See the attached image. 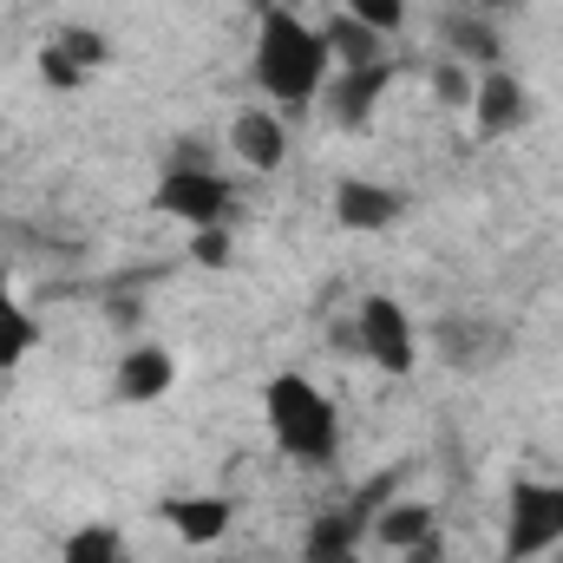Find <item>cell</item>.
Masks as SVG:
<instances>
[{
    "label": "cell",
    "mask_w": 563,
    "mask_h": 563,
    "mask_svg": "<svg viewBox=\"0 0 563 563\" xmlns=\"http://www.w3.org/2000/svg\"><path fill=\"white\" fill-rule=\"evenodd\" d=\"M250 73H256V92L276 106V112H301L321 99L334 59L321 46V26H308L301 13H282L269 7L263 26H256V53H250Z\"/></svg>",
    "instance_id": "obj_1"
},
{
    "label": "cell",
    "mask_w": 563,
    "mask_h": 563,
    "mask_svg": "<svg viewBox=\"0 0 563 563\" xmlns=\"http://www.w3.org/2000/svg\"><path fill=\"white\" fill-rule=\"evenodd\" d=\"M263 420H269L276 445L295 465H308V472L334 465V452H341V413H334V400L308 374H276L263 387Z\"/></svg>",
    "instance_id": "obj_2"
},
{
    "label": "cell",
    "mask_w": 563,
    "mask_h": 563,
    "mask_svg": "<svg viewBox=\"0 0 563 563\" xmlns=\"http://www.w3.org/2000/svg\"><path fill=\"white\" fill-rule=\"evenodd\" d=\"M151 203L190 230H217V223H236V190L217 164H164L157 170V190Z\"/></svg>",
    "instance_id": "obj_3"
},
{
    "label": "cell",
    "mask_w": 563,
    "mask_h": 563,
    "mask_svg": "<svg viewBox=\"0 0 563 563\" xmlns=\"http://www.w3.org/2000/svg\"><path fill=\"white\" fill-rule=\"evenodd\" d=\"M354 354H367L380 374L407 380V374L420 367V328H413L407 301H394V295H361V308H354Z\"/></svg>",
    "instance_id": "obj_4"
},
{
    "label": "cell",
    "mask_w": 563,
    "mask_h": 563,
    "mask_svg": "<svg viewBox=\"0 0 563 563\" xmlns=\"http://www.w3.org/2000/svg\"><path fill=\"white\" fill-rule=\"evenodd\" d=\"M563 544V485L518 478L505 498V563H531Z\"/></svg>",
    "instance_id": "obj_5"
},
{
    "label": "cell",
    "mask_w": 563,
    "mask_h": 563,
    "mask_svg": "<svg viewBox=\"0 0 563 563\" xmlns=\"http://www.w3.org/2000/svg\"><path fill=\"white\" fill-rule=\"evenodd\" d=\"M394 92V59H380V66H354V73H328V86H321V112H328V125H341V132H367L374 125V106Z\"/></svg>",
    "instance_id": "obj_6"
},
{
    "label": "cell",
    "mask_w": 563,
    "mask_h": 563,
    "mask_svg": "<svg viewBox=\"0 0 563 563\" xmlns=\"http://www.w3.org/2000/svg\"><path fill=\"white\" fill-rule=\"evenodd\" d=\"M525 119H531L525 79L511 66L478 73V86H472V125H478V139H511V132H525Z\"/></svg>",
    "instance_id": "obj_7"
},
{
    "label": "cell",
    "mask_w": 563,
    "mask_h": 563,
    "mask_svg": "<svg viewBox=\"0 0 563 563\" xmlns=\"http://www.w3.org/2000/svg\"><path fill=\"white\" fill-rule=\"evenodd\" d=\"M170 387H177V354L157 347V341H132V347L119 354V367H112V394H119L125 407H151V400H164Z\"/></svg>",
    "instance_id": "obj_8"
},
{
    "label": "cell",
    "mask_w": 563,
    "mask_h": 563,
    "mask_svg": "<svg viewBox=\"0 0 563 563\" xmlns=\"http://www.w3.org/2000/svg\"><path fill=\"white\" fill-rule=\"evenodd\" d=\"M400 210H407V197L394 184H374V177H341L334 184V223L354 230V236H374V230L400 223Z\"/></svg>",
    "instance_id": "obj_9"
},
{
    "label": "cell",
    "mask_w": 563,
    "mask_h": 563,
    "mask_svg": "<svg viewBox=\"0 0 563 563\" xmlns=\"http://www.w3.org/2000/svg\"><path fill=\"white\" fill-rule=\"evenodd\" d=\"M230 151H236V164H250V170H282V164H288V125H282V112L243 106V112L230 119Z\"/></svg>",
    "instance_id": "obj_10"
},
{
    "label": "cell",
    "mask_w": 563,
    "mask_h": 563,
    "mask_svg": "<svg viewBox=\"0 0 563 563\" xmlns=\"http://www.w3.org/2000/svg\"><path fill=\"white\" fill-rule=\"evenodd\" d=\"M164 525H170L184 544H223L230 525H236V505H230L223 492H184V498L164 505Z\"/></svg>",
    "instance_id": "obj_11"
},
{
    "label": "cell",
    "mask_w": 563,
    "mask_h": 563,
    "mask_svg": "<svg viewBox=\"0 0 563 563\" xmlns=\"http://www.w3.org/2000/svg\"><path fill=\"white\" fill-rule=\"evenodd\" d=\"M321 46L334 59V73H354V66H380L387 59V33H374L367 20H354L347 7L334 20H321Z\"/></svg>",
    "instance_id": "obj_12"
},
{
    "label": "cell",
    "mask_w": 563,
    "mask_h": 563,
    "mask_svg": "<svg viewBox=\"0 0 563 563\" xmlns=\"http://www.w3.org/2000/svg\"><path fill=\"white\" fill-rule=\"evenodd\" d=\"M432 531H439V505H426V498H387V505L374 511V525H367V538L387 544L394 558L413 551V544L432 538Z\"/></svg>",
    "instance_id": "obj_13"
},
{
    "label": "cell",
    "mask_w": 563,
    "mask_h": 563,
    "mask_svg": "<svg viewBox=\"0 0 563 563\" xmlns=\"http://www.w3.org/2000/svg\"><path fill=\"white\" fill-rule=\"evenodd\" d=\"M361 538H367V525L347 505L341 511H321L308 525V538H301V563H367L361 558Z\"/></svg>",
    "instance_id": "obj_14"
},
{
    "label": "cell",
    "mask_w": 563,
    "mask_h": 563,
    "mask_svg": "<svg viewBox=\"0 0 563 563\" xmlns=\"http://www.w3.org/2000/svg\"><path fill=\"white\" fill-rule=\"evenodd\" d=\"M445 46H452V59L472 66V73L505 66V33H498L492 20H478V13H452V20H445Z\"/></svg>",
    "instance_id": "obj_15"
},
{
    "label": "cell",
    "mask_w": 563,
    "mask_h": 563,
    "mask_svg": "<svg viewBox=\"0 0 563 563\" xmlns=\"http://www.w3.org/2000/svg\"><path fill=\"white\" fill-rule=\"evenodd\" d=\"M33 347H40V321L13 301V288H7V276H0V374H13Z\"/></svg>",
    "instance_id": "obj_16"
},
{
    "label": "cell",
    "mask_w": 563,
    "mask_h": 563,
    "mask_svg": "<svg viewBox=\"0 0 563 563\" xmlns=\"http://www.w3.org/2000/svg\"><path fill=\"white\" fill-rule=\"evenodd\" d=\"M59 563H125V538L112 525H79L59 544Z\"/></svg>",
    "instance_id": "obj_17"
},
{
    "label": "cell",
    "mask_w": 563,
    "mask_h": 563,
    "mask_svg": "<svg viewBox=\"0 0 563 563\" xmlns=\"http://www.w3.org/2000/svg\"><path fill=\"white\" fill-rule=\"evenodd\" d=\"M53 46H59V53H66V59L79 66V73H99V66L112 59V40H106L99 26H86V20H73V26H59V33H53Z\"/></svg>",
    "instance_id": "obj_18"
},
{
    "label": "cell",
    "mask_w": 563,
    "mask_h": 563,
    "mask_svg": "<svg viewBox=\"0 0 563 563\" xmlns=\"http://www.w3.org/2000/svg\"><path fill=\"white\" fill-rule=\"evenodd\" d=\"M426 86H432V99H439V106H452V112H472V86H478V73H472V66H459V59H439Z\"/></svg>",
    "instance_id": "obj_19"
},
{
    "label": "cell",
    "mask_w": 563,
    "mask_h": 563,
    "mask_svg": "<svg viewBox=\"0 0 563 563\" xmlns=\"http://www.w3.org/2000/svg\"><path fill=\"white\" fill-rule=\"evenodd\" d=\"M190 263H197V269H230V263H236V236H230V223H217V230H190Z\"/></svg>",
    "instance_id": "obj_20"
},
{
    "label": "cell",
    "mask_w": 563,
    "mask_h": 563,
    "mask_svg": "<svg viewBox=\"0 0 563 563\" xmlns=\"http://www.w3.org/2000/svg\"><path fill=\"white\" fill-rule=\"evenodd\" d=\"M86 79H92V73H79V66H73V59H66L53 40L40 46V86H53V92H79Z\"/></svg>",
    "instance_id": "obj_21"
},
{
    "label": "cell",
    "mask_w": 563,
    "mask_h": 563,
    "mask_svg": "<svg viewBox=\"0 0 563 563\" xmlns=\"http://www.w3.org/2000/svg\"><path fill=\"white\" fill-rule=\"evenodd\" d=\"M354 20H367L374 33H400L407 26V0H347Z\"/></svg>",
    "instance_id": "obj_22"
},
{
    "label": "cell",
    "mask_w": 563,
    "mask_h": 563,
    "mask_svg": "<svg viewBox=\"0 0 563 563\" xmlns=\"http://www.w3.org/2000/svg\"><path fill=\"white\" fill-rule=\"evenodd\" d=\"M394 563H452V551H445V531H432V538H420L413 551H400Z\"/></svg>",
    "instance_id": "obj_23"
},
{
    "label": "cell",
    "mask_w": 563,
    "mask_h": 563,
    "mask_svg": "<svg viewBox=\"0 0 563 563\" xmlns=\"http://www.w3.org/2000/svg\"><path fill=\"white\" fill-rule=\"evenodd\" d=\"M106 314H112V328H139L144 301H139V295H112V301H106Z\"/></svg>",
    "instance_id": "obj_24"
}]
</instances>
